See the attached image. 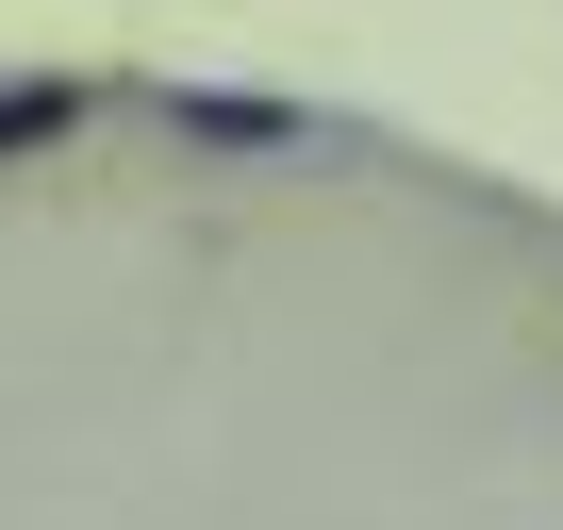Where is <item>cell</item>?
Wrapping results in <instances>:
<instances>
[{"mask_svg": "<svg viewBox=\"0 0 563 530\" xmlns=\"http://www.w3.org/2000/svg\"><path fill=\"white\" fill-rule=\"evenodd\" d=\"M84 133V84H0V166L18 150H67Z\"/></svg>", "mask_w": 563, "mask_h": 530, "instance_id": "cell-2", "label": "cell"}, {"mask_svg": "<svg viewBox=\"0 0 563 530\" xmlns=\"http://www.w3.org/2000/svg\"><path fill=\"white\" fill-rule=\"evenodd\" d=\"M166 117H183L199 150H299V133H316L299 100H232V84H166Z\"/></svg>", "mask_w": 563, "mask_h": 530, "instance_id": "cell-1", "label": "cell"}]
</instances>
